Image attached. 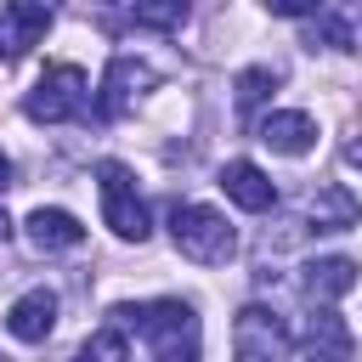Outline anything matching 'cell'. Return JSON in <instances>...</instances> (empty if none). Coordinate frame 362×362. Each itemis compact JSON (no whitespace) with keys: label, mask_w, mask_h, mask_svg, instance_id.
<instances>
[{"label":"cell","mask_w":362,"mask_h":362,"mask_svg":"<svg viewBox=\"0 0 362 362\" xmlns=\"http://www.w3.org/2000/svg\"><path fill=\"white\" fill-rule=\"evenodd\" d=\"M356 221H362V204H356L345 187H334V181L305 198V226H311V232H351Z\"/></svg>","instance_id":"obj_12"},{"label":"cell","mask_w":362,"mask_h":362,"mask_svg":"<svg viewBox=\"0 0 362 362\" xmlns=\"http://www.w3.org/2000/svg\"><path fill=\"white\" fill-rule=\"evenodd\" d=\"M102 6H113V0H102Z\"/></svg>","instance_id":"obj_23"},{"label":"cell","mask_w":362,"mask_h":362,"mask_svg":"<svg viewBox=\"0 0 362 362\" xmlns=\"http://www.w3.org/2000/svg\"><path fill=\"white\" fill-rule=\"evenodd\" d=\"M23 226H28V243H34L40 255H57V249H79V243H85V226H79V215H68V209H45V204H40Z\"/></svg>","instance_id":"obj_13"},{"label":"cell","mask_w":362,"mask_h":362,"mask_svg":"<svg viewBox=\"0 0 362 362\" xmlns=\"http://www.w3.org/2000/svg\"><path fill=\"white\" fill-rule=\"evenodd\" d=\"M328 0H266V11L272 17H317Z\"/></svg>","instance_id":"obj_19"},{"label":"cell","mask_w":362,"mask_h":362,"mask_svg":"<svg viewBox=\"0 0 362 362\" xmlns=\"http://www.w3.org/2000/svg\"><path fill=\"white\" fill-rule=\"evenodd\" d=\"M221 192H226L238 209H249V215H260V209H272V204H277V181H272L260 164H249V158L221 164Z\"/></svg>","instance_id":"obj_9"},{"label":"cell","mask_w":362,"mask_h":362,"mask_svg":"<svg viewBox=\"0 0 362 362\" xmlns=\"http://www.w3.org/2000/svg\"><path fill=\"white\" fill-rule=\"evenodd\" d=\"M6 181H11V158L0 153V187H6Z\"/></svg>","instance_id":"obj_21"},{"label":"cell","mask_w":362,"mask_h":362,"mask_svg":"<svg viewBox=\"0 0 362 362\" xmlns=\"http://www.w3.org/2000/svg\"><path fill=\"white\" fill-rule=\"evenodd\" d=\"M192 0H136V28H153V34H175L187 23Z\"/></svg>","instance_id":"obj_15"},{"label":"cell","mask_w":362,"mask_h":362,"mask_svg":"<svg viewBox=\"0 0 362 362\" xmlns=\"http://www.w3.org/2000/svg\"><path fill=\"white\" fill-rule=\"evenodd\" d=\"M170 243H175L187 260H198V266H226L232 249H238V232H232L226 215L209 209V204H175V209H170Z\"/></svg>","instance_id":"obj_2"},{"label":"cell","mask_w":362,"mask_h":362,"mask_svg":"<svg viewBox=\"0 0 362 362\" xmlns=\"http://www.w3.org/2000/svg\"><path fill=\"white\" fill-rule=\"evenodd\" d=\"M305 45L317 51V45H328V51H351V23L345 17H328V6L317 11V23H311V34H305Z\"/></svg>","instance_id":"obj_16"},{"label":"cell","mask_w":362,"mask_h":362,"mask_svg":"<svg viewBox=\"0 0 362 362\" xmlns=\"http://www.w3.org/2000/svg\"><path fill=\"white\" fill-rule=\"evenodd\" d=\"M345 164H356V170H362V136H356V141H345Z\"/></svg>","instance_id":"obj_20"},{"label":"cell","mask_w":362,"mask_h":362,"mask_svg":"<svg viewBox=\"0 0 362 362\" xmlns=\"http://www.w3.org/2000/svg\"><path fill=\"white\" fill-rule=\"evenodd\" d=\"M272 90H277V74H272V68H243V74H238V107H243V113L260 107Z\"/></svg>","instance_id":"obj_17"},{"label":"cell","mask_w":362,"mask_h":362,"mask_svg":"<svg viewBox=\"0 0 362 362\" xmlns=\"http://www.w3.org/2000/svg\"><path fill=\"white\" fill-rule=\"evenodd\" d=\"M153 85H158V74H153L147 62H136V57H113L107 74H102L96 119H119V113H130V102H136L141 90H153Z\"/></svg>","instance_id":"obj_7"},{"label":"cell","mask_w":362,"mask_h":362,"mask_svg":"<svg viewBox=\"0 0 362 362\" xmlns=\"http://www.w3.org/2000/svg\"><path fill=\"white\" fill-rule=\"evenodd\" d=\"M85 96H90V79L74 68V62H57L34 79V90L23 96V113L34 124H62V119H79L85 113Z\"/></svg>","instance_id":"obj_4"},{"label":"cell","mask_w":362,"mask_h":362,"mask_svg":"<svg viewBox=\"0 0 362 362\" xmlns=\"http://www.w3.org/2000/svg\"><path fill=\"white\" fill-rule=\"evenodd\" d=\"M305 288H311V300H339V294H351V288H356V260H351V255H322V260H311V266H305Z\"/></svg>","instance_id":"obj_14"},{"label":"cell","mask_w":362,"mask_h":362,"mask_svg":"<svg viewBox=\"0 0 362 362\" xmlns=\"http://www.w3.org/2000/svg\"><path fill=\"white\" fill-rule=\"evenodd\" d=\"M260 141H266L272 153H283V158H300V153L317 147V124H311V113H300V107H277V113L260 119Z\"/></svg>","instance_id":"obj_10"},{"label":"cell","mask_w":362,"mask_h":362,"mask_svg":"<svg viewBox=\"0 0 362 362\" xmlns=\"http://www.w3.org/2000/svg\"><path fill=\"white\" fill-rule=\"evenodd\" d=\"M294 345H300L305 356H351V351H356V339H351L345 317H339V311H328V305H317V311L300 322Z\"/></svg>","instance_id":"obj_11"},{"label":"cell","mask_w":362,"mask_h":362,"mask_svg":"<svg viewBox=\"0 0 362 362\" xmlns=\"http://www.w3.org/2000/svg\"><path fill=\"white\" fill-rule=\"evenodd\" d=\"M85 356H107V362H124V356H130V339H124V328H119V322L96 328V334L85 339Z\"/></svg>","instance_id":"obj_18"},{"label":"cell","mask_w":362,"mask_h":362,"mask_svg":"<svg viewBox=\"0 0 362 362\" xmlns=\"http://www.w3.org/2000/svg\"><path fill=\"white\" fill-rule=\"evenodd\" d=\"M232 351H238L243 362H272V356L294 351V339H288V328L277 322V311H266V305H243L238 322H232Z\"/></svg>","instance_id":"obj_6"},{"label":"cell","mask_w":362,"mask_h":362,"mask_svg":"<svg viewBox=\"0 0 362 362\" xmlns=\"http://www.w3.org/2000/svg\"><path fill=\"white\" fill-rule=\"evenodd\" d=\"M51 328H57V294H51V288H28V294L11 300V311H6V334H11V339L45 345Z\"/></svg>","instance_id":"obj_8"},{"label":"cell","mask_w":362,"mask_h":362,"mask_svg":"<svg viewBox=\"0 0 362 362\" xmlns=\"http://www.w3.org/2000/svg\"><path fill=\"white\" fill-rule=\"evenodd\" d=\"M96 187H102V221L113 226V238L147 243L153 215H147V198L136 192V175H130L119 158H102V164H96Z\"/></svg>","instance_id":"obj_3"},{"label":"cell","mask_w":362,"mask_h":362,"mask_svg":"<svg viewBox=\"0 0 362 362\" xmlns=\"http://www.w3.org/2000/svg\"><path fill=\"white\" fill-rule=\"evenodd\" d=\"M57 11H62V0H6L0 6V57L6 62L28 57L40 45V34L57 23Z\"/></svg>","instance_id":"obj_5"},{"label":"cell","mask_w":362,"mask_h":362,"mask_svg":"<svg viewBox=\"0 0 362 362\" xmlns=\"http://www.w3.org/2000/svg\"><path fill=\"white\" fill-rule=\"evenodd\" d=\"M107 322L124 334L136 328L158 362H192L198 356V311L187 300H147V305H113Z\"/></svg>","instance_id":"obj_1"},{"label":"cell","mask_w":362,"mask_h":362,"mask_svg":"<svg viewBox=\"0 0 362 362\" xmlns=\"http://www.w3.org/2000/svg\"><path fill=\"white\" fill-rule=\"evenodd\" d=\"M6 238H11V221H6V209H0V243H6Z\"/></svg>","instance_id":"obj_22"}]
</instances>
